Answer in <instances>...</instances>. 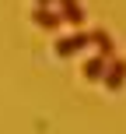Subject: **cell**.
<instances>
[{"mask_svg":"<svg viewBox=\"0 0 126 134\" xmlns=\"http://www.w3.org/2000/svg\"><path fill=\"white\" fill-rule=\"evenodd\" d=\"M123 81H126V60H116L112 67L105 71V88H123Z\"/></svg>","mask_w":126,"mask_h":134,"instance_id":"obj_1","label":"cell"},{"mask_svg":"<svg viewBox=\"0 0 126 134\" xmlns=\"http://www.w3.org/2000/svg\"><path fill=\"white\" fill-rule=\"evenodd\" d=\"M81 46H88V35H70V39H63L56 49H60V57H70V53H77Z\"/></svg>","mask_w":126,"mask_h":134,"instance_id":"obj_2","label":"cell"},{"mask_svg":"<svg viewBox=\"0 0 126 134\" xmlns=\"http://www.w3.org/2000/svg\"><path fill=\"white\" fill-rule=\"evenodd\" d=\"M84 74H88L91 81L105 78V57H95V60H88V64H84Z\"/></svg>","mask_w":126,"mask_h":134,"instance_id":"obj_3","label":"cell"},{"mask_svg":"<svg viewBox=\"0 0 126 134\" xmlns=\"http://www.w3.org/2000/svg\"><path fill=\"white\" fill-rule=\"evenodd\" d=\"M35 21H39L42 28H56V25H60V18H56V14H49V11H35Z\"/></svg>","mask_w":126,"mask_h":134,"instance_id":"obj_4","label":"cell"},{"mask_svg":"<svg viewBox=\"0 0 126 134\" xmlns=\"http://www.w3.org/2000/svg\"><path fill=\"white\" fill-rule=\"evenodd\" d=\"M63 14H67L70 21H81V7L74 4V0H63Z\"/></svg>","mask_w":126,"mask_h":134,"instance_id":"obj_5","label":"cell"},{"mask_svg":"<svg viewBox=\"0 0 126 134\" xmlns=\"http://www.w3.org/2000/svg\"><path fill=\"white\" fill-rule=\"evenodd\" d=\"M39 4H49V0H39Z\"/></svg>","mask_w":126,"mask_h":134,"instance_id":"obj_6","label":"cell"}]
</instances>
